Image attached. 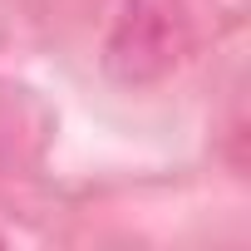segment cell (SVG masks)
<instances>
[{"mask_svg":"<svg viewBox=\"0 0 251 251\" xmlns=\"http://www.w3.org/2000/svg\"><path fill=\"white\" fill-rule=\"evenodd\" d=\"M202 45L197 0H128L108 40V74L123 84H153Z\"/></svg>","mask_w":251,"mask_h":251,"instance_id":"cell-1","label":"cell"}]
</instances>
